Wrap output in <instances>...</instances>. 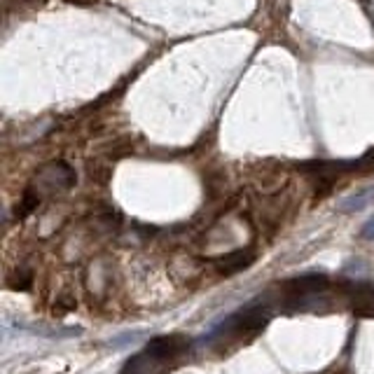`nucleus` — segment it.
Returning <instances> with one entry per match:
<instances>
[{
	"mask_svg": "<svg viewBox=\"0 0 374 374\" xmlns=\"http://www.w3.org/2000/svg\"><path fill=\"white\" fill-rule=\"evenodd\" d=\"M178 351H180V342L176 337H159L152 340L145 346L143 353L134 355L127 365H124L122 374H159L169 360H174Z\"/></svg>",
	"mask_w": 374,
	"mask_h": 374,
	"instance_id": "nucleus-1",
	"label": "nucleus"
},
{
	"mask_svg": "<svg viewBox=\"0 0 374 374\" xmlns=\"http://www.w3.org/2000/svg\"><path fill=\"white\" fill-rule=\"evenodd\" d=\"M38 183L45 189H50V192H59V189H68L70 185H73L75 176H73V171H70L66 164L56 162V164L45 166V169L40 171Z\"/></svg>",
	"mask_w": 374,
	"mask_h": 374,
	"instance_id": "nucleus-2",
	"label": "nucleus"
},
{
	"mask_svg": "<svg viewBox=\"0 0 374 374\" xmlns=\"http://www.w3.org/2000/svg\"><path fill=\"white\" fill-rule=\"evenodd\" d=\"M374 201V187L370 189H363V192H355L351 194V197H346V199H342L340 201V211L342 213H353V211H363L367 209Z\"/></svg>",
	"mask_w": 374,
	"mask_h": 374,
	"instance_id": "nucleus-3",
	"label": "nucleus"
},
{
	"mask_svg": "<svg viewBox=\"0 0 374 374\" xmlns=\"http://www.w3.org/2000/svg\"><path fill=\"white\" fill-rule=\"evenodd\" d=\"M248 255H243V253H231V255H225V258H220L218 262L220 264H227L229 269H241L243 264H248Z\"/></svg>",
	"mask_w": 374,
	"mask_h": 374,
	"instance_id": "nucleus-4",
	"label": "nucleus"
},
{
	"mask_svg": "<svg viewBox=\"0 0 374 374\" xmlns=\"http://www.w3.org/2000/svg\"><path fill=\"white\" fill-rule=\"evenodd\" d=\"M360 236H363L365 241H374V216L363 225V229H360Z\"/></svg>",
	"mask_w": 374,
	"mask_h": 374,
	"instance_id": "nucleus-5",
	"label": "nucleus"
}]
</instances>
